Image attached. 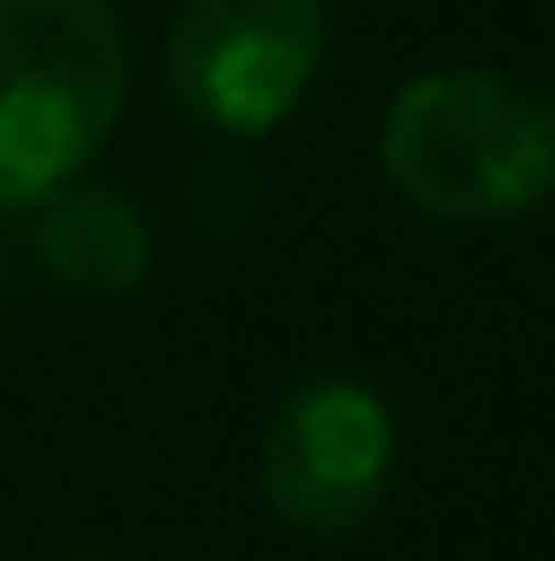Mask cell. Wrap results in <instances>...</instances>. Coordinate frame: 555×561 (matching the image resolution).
<instances>
[{
  "label": "cell",
  "mask_w": 555,
  "mask_h": 561,
  "mask_svg": "<svg viewBox=\"0 0 555 561\" xmlns=\"http://www.w3.org/2000/svg\"><path fill=\"white\" fill-rule=\"evenodd\" d=\"M71 561H114V554H71Z\"/></svg>",
  "instance_id": "cell-6"
},
{
  "label": "cell",
  "mask_w": 555,
  "mask_h": 561,
  "mask_svg": "<svg viewBox=\"0 0 555 561\" xmlns=\"http://www.w3.org/2000/svg\"><path fill=\"white\" fill-rule=\"evenodd\" d=\"M128 100V36L107 0H0V206L71 185Z\"/></svg>",
  "instance_id": "cell-2"
},
{
  "label": "cell",
  "mask_w": 555,
  "mask_h": 561,
  "mask_svg": "<svg viewBox=\"0 0 555 561\" xmlns=\"http://www.w3.org/2000/svg\"><path fill=\"white\" fill-rule=\"evenodd\" d=\"M320 50V0H179L165 28V85L193 122L222 136H264L299 107Z\"/></svg>",
  "instance_id": "cell-3"
},
{
  "label": "cell",
  "mask_w": 555,
  "mask_h": 561,
  "mask_svg": "<svg viewBox=\"0 0 555 561\" xmlns=\"http://www.w3.org/2000/svg\"><path fill=\"white\" fill-rule=\"evenodd\" d=\"M29 214V242H36L43 271L57 285L86 291V299H122L150 271V220L136 214V199H122L114 185H57L43 192Z\"/></svg>",
  "instance_id": "cell-5"
},
{
  "label": "cell",
  "mask_w": 555,
  "mask_h": 561,
  "mask_svg": "<svg viewBox=\"0 0 555 561\" xmlns=\"http://www.w3.org/2000/svg\"><path fill=\"white\" fill-rule=\"evenodd\" d=\"M399 455L392 405L356 377H314L278 405L257 477L285 526L314 540H342L377 519Z\"/></svg>",
  "instance_id": "cell-4"
},
{
  "label": "cell",
  "mask_w": 555,
  "mask_h": 561,
  "mask_svg": "<svg viewBox=\"0 0 555 561\" xmlns=\"http://www.w3.org/2000/svg\"><path fill=\"white\" fill-rule=\"evenodd\" d=\"M385 179L449 228H499L555 185V107L499 71H420L377 128Z\"/></svg>",
  "instance_id": "cell-1"
}]
</instances>
